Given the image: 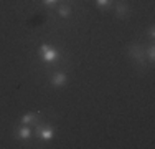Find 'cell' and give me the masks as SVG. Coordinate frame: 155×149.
Instances as JSON below:
<instances>
[{
    "mask_svg": "<svg viewBox=\"0 0 155 149\" xmlns=\"http://www.w3.org/2000/svg\"><path fill=\"white\" fill-rule=\"evenodd\" d=\"M129 51H130V57L134 58L139 65H143V63H145V48H143L142 45H137V43L130 45Z\"/></svg>",
    "mask_w": 155,
    "mask_h": 149,
    "instance_id": "6da1fadb",
    "label": "cell"
},
{
    "mask_svg": "<svg viewBox=\"0 0 155 149\" xmlns=\"http://www.w3.org/2000/svg\"><path fill=\"white\" fill-rule=\"evenodd\" d=\"M40 51L43 53V58H45L46 61H53V60L58 58V51L54 50V48H50L48 45H43V47L40 48Z\"/></svg>",
    "mask_w": 155,
    "mask_h": 149,
    "instance_id": "7a4b0ae2",
    "label": "cell"
},
{
    "mask_svg": "<svg viewBox=\"0 0 155 149\" xmlns=\"http://www.w3.org/2000/svg\"><path fill=\"white\" fill-rule=\"evenodd\" d=\"M116 12H117V17H119V18H125L129 13H130V7H129V3L120 2L119 5H117Z\"/></svg>",
    "mask_w": 155,
    "mask_h": 149,
    "instance_id": "3957f363",
    "label": "cell"
},
{
    "mask_svg": "<svg viewBox=\"0 0 155 149\" xmlns=\"http://www.w3.org/2000/svg\"><path fill=\"white\" fill-rule=\"evenodd\" d=\"M36 136L43 137V139H51L53 137V129L51 128H43V126H38L36 128Z\"/></svg>",
    "mask_w": 155,
    "mask_h": 149,
    "instance_id": "277c9868",
    "label": "cell"
},
{
    "mask_svg": "<svg viewBox=\"0 0 155 149\" xmlns=\"http://www.w3.org/2000/svg\"><path fill=\"white\" fill-rule=\"evenodd\" d=\"M66 80L68 78H66L64 73H56L51 81H53V86H63V85H66Z\"/></svg>",
    "mask_w": 155,
    "mask_h": 149,
    "instance_id": "5b68a950",
    "label": "cell"
},
{
    "mask_svg": "<svg viewBox=\"0 0 155 149\" xmlns=\"http://www.w3.org/2000/svg\"><path fill=\"white\" fill-rule=\"evenodd\" d=\"M30 136H31V131H30V128H27V126L18 131V137H21V139H28Z\"/></svg>",
    "mask_w": 155,
    "mask_h": 149,
    "instance_id": "8992f818",
    "label": "cell"
},
{
    "mask_svg": "<svg viewBox=\"0 0 155 149\" xmlns=\"http://www.w3.org/2000/svg\"><path fill=\"white\" fill-rule=\"evenodd\" d=\"M58 13H60V17H69V13H71V9H69L68 5H60V9H58Z\"/></svg>",
    "mask_w": 155,
    "mask_h": 149,
    "instance_id": "52a82bcc",
    "label": "cell"
},
{
    "mask_svg": "<svg viewBox=\"0 0 155 149\" xmlns=\"http://www.w3.org/2000/svg\"><path fill=\"white\" fill-rule=\"evenodd\" d=\"M36 116H35V114H25V116L23 118H21V123H23V124H31V123H35L36 121V119H35Z\"/></svg>",
    "mask_w": 155,
    "mask_h": 149,
    "instance_id": "ba28073f",
    "label": "cell"
},
{
    "mask_svg": "<svg viewBox=\"0 0 155 149\" xmlns=\"http://www.w3.org/2000/svg\"><path fill=\"white\" fill-rule=\"evenodd\" d=\"M99 7H106V9H110L112 7V0H96Z\"/></svg>",
    "mask_w": 155,
    "mask_h": 149,
    "instance_id": "9c48e42d",
    "label": "cell"
},
{
    "mask_svg": "<svg viewBox=\"0 0 155 149\" xmlns=\"http://www.w3.org/2000/svg\"><path fill=\"white\" fill-rule=\"evenodd\" d=\"M147 57H149L150 60L155 58V48H153V47H150L149 50H147Z\"/></svg>",
    "mask_w": 155,
    "mask_h": 149,
    "instance_id": "30bf717a",
    "label": "cell"
},
{
    "mask_svg": "<svg viewBox=\"0 0 155 149\" xmlns=\"http://www.w3.org/2000/svg\"><path fill=\"white\" fill-rule=\"evenodd\" d=\"M56 2H58V0H45V3H46V5H54Z\"/></svg>",
    "mask_w": 155,
    "mask_h": 149,
    "instance_id": "8fae6325",
    "label": "cell"
},
{
    "mask_svg": "<svg viewBox=\"0 0 155 149\" xmlns=\"http://www.w3.org/2000/svg\"><path fill=\"white\" fill-rule=\"evenodd\" d=\"M149 35L152 36V38H153V36H155V30H153V28H150V30H149Z\"/></svg>",
    "mask_w": 155,
    "mask_h": 149,
    "instance_id": "7c38bea8",
    "label": "cell"
}]
</instances>
